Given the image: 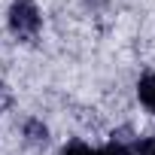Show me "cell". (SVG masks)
<instances>
[{"mask_svg": "<svg viewBox=\"0 0 155 155\" xmlns=\"http://www.w3.org/2000/svg\"><path fill=\"white\" fill-rule=\"evenodd\" d=\"M9 28L18 37H34L40 31V12L31 0H15L9 6Z\"/></svg>", "mask_w": 155, "mask_h": 155, "instance_id": "1", "label": "cell"}, {"mask_svg": "<svg viewBox=\"0 0 155 155\" xmlns=\"http://www.w3.org/2000/svg\"><path fill=\"white\" fill-rule=\"evenodd\" d=\"M97 155H131V149H128L122 140H113V143H110V146H104Z\"/></svg>", "mask_w": 155, "mask_h": 155, "instance_id": "2", "label": "cell"}, {"mask_svg": "<svg viewBox=\"0 0 155 155\" xmlns=\"http://www.w3.org/2000/svg\"><path fill=\"white\" fill-rule=\"evenodd\" d=\"M61 155H97V152H94V149H88L85 143H70Z\"/></svg>", "mask_w": 155, "mask_h": 155, "instance_id": "3", "label": "cell"}, {"mask_svg": "<svg viewBox=\"0 0 155 155\" xmlns=\"http://www.w3.org/2000/svg\"><path fill=\"white\" fill-rule=\"evenodd\" d=\"M28 134H31V140L34 143H46V128H40V122H28Z\"/></svg>", "mask_w": 155, "mask_h": 155, "instance_id": "4", "label": "cell"}, {"mask_svg": "<svg viewBox=\"0 0 155 155\" xmlns=\"http://www.w3.org/2000/svg\"><path fill=\"white\" fill-rule=\"evenodd\" d=\"M137 152L140 155H155V137H146L143 143H137Z\"/></svg>", "mask_w": 155, "mask_h": 155, "instance_id": "5", "label": "cell"}, {"mask_svg": "<svg viewBox=\"0 0 155 155\" xmlns=\"http://www.w3.org/2000/svg\"><path fill=\"white\" fill-rule=\"evenodd\" d=\"M3 107H9V91L0 85V110H3Z\"/></svg>", "mask_w": 155, "mask_h": 155, "instance_id": "6", "label": "cell"}]
</instances>
